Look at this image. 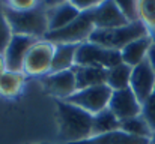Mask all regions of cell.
I'll use <instances>...</instances> for the list:
<instances>
[{
  "label": "cell",
  "instance_id": "obj_1",
  "mask_svg": "<svg viewBox=\"0 0 155 144\" xmlns=\"http://www.w3.org/2000/svg\"><path fill=\"white\" fill-rule=\"evenodd\" d=\"M57 123L59 138L65 144H75L92 137L94 116L83 108L69 104L68 101H57Z\"/></svg>",
  "mask_w": 155,
  "mask_h": 144
},
{
  "label": "cell",
  "instance_id": "obj_2",
  "mask_svg": "<svg viewBox=\"0 0 155 144\" xmlns=\"http://www.w3.org/2000/svg\"><path fill=\"white\" fill-rule=\"evenodd\" d=\"M5 12L12 35H26L39 39L45 38V35L48 33L47 8L42 6L39 2L35 8L27 11L14 9L8 2L5 6Z\"/></svg>",
  "mask_w": 155,
  "mask_h": 144
},
{
  "label": "cell",
  "instance_id": "obj_3",
  "mask_svg": "<svg viewBox=\"0 0 155 144\" xmlns=\"http://www.w3.org/2000/svg\"><path fill=\"white\" fill-rule=\"evenodd\" d=\"M148 36V27L139 20L113 29H95L89 38L91 42L108 50L120 51L133 41Z\"/></svg>",
  "mask_w": 155,
  "mask_h": 144
},
{
  "label": "cell",
  "instance_id": "obj_4",
  "mask_svg": "<svg viewBox=\"0 0 155 144\" xmlns=\"http://www.w3.org/2000/svg\"><path fill=\"white\" fill-rule=\"evenodd\" d=\"M94 30H95V26L92 23V18H91L89 12H81L68 26H65V27H62L59 30L48 32L44 39L54 44V45H59V44L80 45V44L89 41Z\"/></svg>",
  "mask_w": 155,
  "mask_h": 144
},
{
  "label": "cell",
  "instance_id": "obj_5",
  "mask_svg": "<svg viewBox=\"0 0 155 144\" xmlns=\"http://www.w3.org/2000/svg\"><path fill=\"white\" fill-rule=\"evenodd\" d=\"M120 63H124L120 51L108 50L87 41L78 45L74 66H97V68L110 69Z\"/></svg>",
  "mask_w": 155,
  "mask_h": 144
},
{
  "label": "cell",
  "instance_id": "obj_6",
  "mask_svg": "<svg viewBox=\"0 0 155 144\" xmlns=\"http://www.w3.org/2000/svg\"><path fill=\"white\" fill-rule=\"evenodd\" d=\"M111 93H113V90L107 84H101V86L80 89L74 95L69 96L68 99H65V101L83 108L84 111H87V113H91L94 116V114L103 111L105 108H108V102H110Z\"/></svg>",
  "mask_w": 155,
  "mask_h": 144
},
{
  "label": "cell",
  "instance_id": "obj_7",
  "mask_svg": "<svg viewBox=\"0 0 155 144\" xmlns=\"http://www.w3.org/2000/svg\"><path fill=\"white\" fill-rule=\"evenodd\" d=\"M39 39L26 36V35H12L11 41L3 51L6 71L11 72H23L24 69V60L27 57V53Z\"/></svg>",
  "mask_w": 155,
  "mask_h": 144
},
{
  "label": "cell",
  "instance_id": "obj_8",
  "mask_svg": "<svg viewBox=\"0 0 155 144\" xmlns=\"http://www.w3.org/2000/svg\"><path fill=\"white\" fill-rule=\"evenodd\" d=\"M53 54H54V44L45 39L38 41L27 53V57L24 60L23 74H29V75L48 74L51 68Z\"/></svg>",
  "mask_w": 155,
  "mask_h": 144
},
{
  "label": "cell",
  "instance_id": "obj_9",
  "mask_svg": "<svg viewBox=\"0 0 155 144\" xmlns=\"http://www.w3.org/2000/svg\"><path fill=\"white\" fill-rule=\"evenodd\" d=\"M154 86H155V71L152 69L151 63L146 59V60H143L142 63H139L137 66L133 68L130 89L134 92V95L137 96L139 102L143 104L152 96Z\"/></svg>",
  "mask_w": 155,
  "mask_h": 144
},
{
  "label": "cell",
  "instance_id": "obj_10",
  "mask_svg": "<svg viewBox=\"0 0 155 144\" xmlns=\"http://www.w3.org/2000/svg\"><path fill=\"white\" fill-rule=\"evenodd\" d=\"M41 83L50 95L59 98L60 101L68 99L69 96L77 92L75 75L72 69L62 71V72H48L42 75Z\"/></svg>",
  "mask_w": 155,
  "mask_h": 144
},
{
  "label": "cell",
  "instance_id": "obj_11",
  "mask_svg": "<svg viewBox=\"0 0 155 144\" xmlns=\"http://www.w3.org/2000/svg\"><path fill=\"white\" fill-rule=\"evenodd\" d=\"M108 108L120 122L142 114V104L139 102L137 96L134 95V92L130 87L122 90H114L110 98Z\"/></svg>",
  "mask_w": 155,
  "mask_h": 144
},
{
  "label": "cell",
  "instance_id": "obj_12",
  "mask_svg": "<svg viewBox=\"0 0 155 144\" xmlns=\"http://www.w3.org/2000/svg\"><path fill=\"white\" fill-rule=\"evenodd\" d=\"M89 15L95 29H113L130 23L113 0H104L100 6L89 11Z\"/></svg>",
  "mask_w": 155,
  "mask_h": 144
},
{
  "label": "cell",
  "instance_id": "obj_13",
  "mask_svg": "<svg viewBox=\"0 0 155 144\" xmlns=\"http://www.w3.org/2000/svg\"><path fill=\"white\" fill-rule=\"evenodd\" d=\"M81 12L74 8L69 2L68 3H62L59 6H54L47 9V17H48V32L53 30H59L65 26H68L69 23H72Z\"/></svg>",
  "mask_w": 155,
  "mask_h": 144
},
{
  "label": "cell",
  "instance_id": "obj_14",
  "mask_svg": "<svg viewBox=\"0 0 155 144\" xmlns=\"http://www.w3.org/2000/svg\"><path fill=\"white\" fill-rule=\"evenodd\" d=\"M72 71H74V75H75L77 90L105 84L107 69H104V68H97V66H74Z\"/></svg>",
  "mask_w": 155,
  "mask_h": 144
},
{
  "label": "cell",
  "instance_id": "obj_15",
  "mask_svg": "<svg viewBox=\"0 0 155 144\" xmlns=\"http://www.w3.org/2000/svg\"><path fill=\"white\" fill-rule=\"evenodd\" d=\"M75 144H151V138L134 137L124 132L122 129H117L103 135H94L87 140H83Z\"/></svg>",
  "mask_w": 155,
  "mask_h": 144
},
{
  "label": "cell",
  "instance_id": "obj_16",
  "mask_svg": "<svg viewBox=\"0 0 155 144\" xmlns=\"http://www.w3.org/2000/svg\"><path fill=\"white\" fill-rule=\"evenodd\" d=\"M152 47V41L149 36L140 38L137 41H133L131 44H128L125 48L120 50L122 54V62L131 68L137 66L139 63H142L143 60H146L148 57V51Z\"/></svg>",
  "mask_w": 155,
  "mask_h": 144
},
{
  "label": "cell",
  "instance_id": "obj_17",
  "mask_svg": "<svg viewBox=\"0 0 155 144\" xmlns=\"http://www.w3.org/2000/svg\"><path fill=\"white\" fill-rule=\"evenodd\" d=\"M77 50H78V45H72V44L54 45V54H53L50 72H62V71L72 69L75 65Z\"/></svg>",
  "mask_w": 155,
  "mask_h": 144
},
{
  "label": "cell",
  "instance_id": "obj_18",
  "mask_svg": "<svg viewBox=\"0 0 155 144\" xmlns=\"http://www.w3.org/2000/svg\"><path fill=\"white\" fill-rule=\"evenodd\" d=\"M120 129V120L113 114L110 108H105L103 111L94 114L92 119V137L94 135H103L107 132H113Z\"/></svg>",
  "mask_w": 155,
  "mask_h": 144
},
{
  "label": "cell",
  "instance_id": "obj_19",
  "mask_svg": "<svg viewBox=\"0 0 155 144\" xmlns=\"http://www.w3.org/2000/svg\"><path fill=\"white\" fill-rule=\"evenodd\" d=\"M131 72H133V68L125 65V63H120L114 68H110V69H107V74H105V84L113 92L127 89V87H130Z\"/></svg>",
  "mask_w": 155,
  "mask_h": 144
},
{
  "label": "cell",
  "instance_id": "obj_20",
  "mask_svg": "<svg viewBox=\"0 0 155 144\" xmlns=\"http://www.w3.org/2000/svg\"><path fill=\"white\" fill-rule=\"evenodd\" d=\"M120 129L130 135H134V137H142V138H151L154 134L149 128V125L146 123V120L140 116H136V117H131V119H127V120H122L120 122Z\"/></svg>",
  "mask_w": 155,
  "mask_h": 144
},
{
  "label": "cell",
  "instance_id": "obj_21",
  "mask_svg": "<svg viewBox=\"0 0 155 144\" xmlns=\"http://www.w3.org/2000/svg\"><path fill=\"white\" fill-rule=\"evenodd\" d=\"M23 72L5 71L0 75V93L5 96H14L21 90L23 86Z\"/></svg>",
  "mask_w": 155,
  "mask_h": 144
},
{
  "label": "cell",
  "instance_id": "obj_22",
  "mask_svg": "<svg viewBox=\"0 0 155 144\" xmlns=\"http://www.w3.org/2000/svg\"><path fill=\"white\" fill-rule=\"evenodd\" d=\"M8 0H0V53L3 54L5 48L8 45V42L12 38V32L6 18V12H5V6H6Z\"/></svg>",
  "mask_w": 155,
  "mask_h": 144
},
{
  "label": "cell",
  "instance_id": "obj_23",
  "mask_svg": "<svg viewBox=\"0 0 155 144\" xmlns=\"http://www.w3.org/2000/svg\"><path fill=\"white\" fill-rule=\"evenodd\" d=\"M139 14L142 17V23L155 30V0H140Z\"/></svg>",
  "mask_w": 155,
  "mask_h": 144
},
{
  "label": "cell",
  "instance_id": "obj_24",
  "mask_svg": "<svg viewBox=\"0 0 155 144\" xmlns=\"http://www.w3.org/2000/svg\"><path fill=\"white\" fill-rule=\"evenodd\" d=\"M116 6L120 9V12L125 15V18L133 23L139 21V2L137 0H113Z\"/></svg>",
  "mask_w": 155,
  "mask_h": 144
},
{
  "label": "cell",
  "instance_id": "obj_25",
  "mask_svg": "<svg viewBox=\"0 0 155 144\" xmlns=\"http://www.w3.org/2000/svg\"><path fill=\"white\" fill-rule=\"evenodd\" d=\"M142 117L149 125L152 134H155V96L152 95L146 102L142 104Z\"/></svg>",
  "mask_w": 155,
  "mask_h": 144
},
{
  "label": "cell",
  "instance_id": "obj_26",
  "mask_svg": "<svg viewBox=\"0 0 155 144\" xmlns=\"http://www.w3.org/2000/svg\"><path fill=\"white\" fill-rule=\"evenodd\" d=\"M104 0H71L69 3L77 8L80 12H89L92 9H95L97 6H100Z\"/></svg>",
  "mask_w": 155,
  "mask_h": 144
},
{
  "label": "cell",
  "instance_id": "obj_27",
  "mask_svg": "<svg viewBox=\"0 0 155 144\" xmlns=\"http://www.w3.org/2000/svg\"><path fill=\"white\" fill-rule=\"evenodd\" d=\"M9 5L18 11H27L38 5V0H9Z\"/></svg>",
  "mask_w": 155,
  "mask_h": 144
},
{
  "label": "cell",
  "instance_id": "obj_28",
  "mask_svg": "<svg viewBox=\"0 0 155 144\" xmlns=\"http://www.w3.org/2000/svg\"><path fill=\"white\" fill-rule=\"evenodd\" d=\"M42 6H45L47 9H50V8H54V6H59V5H62V3H68V2H71V0H38Z\"/></svg>",
  "mask_w": 155,
  "mask_h": 144
},
{
  "label": "cell",
  "instance_id": "obj_29",
  "mask_svg": "<svg viewBox=\"0 0 155 144\" xmlns=\"http://www.w3.org/2000/svg\"><path fill=\"white\" fill-rule=\"evenodd\" d=\"M148 62L151 63V66H152V69L155 71V45H152V47L149 48V51H148Z\"/></svg>",
  "mask_w": 155,
  "mask_h": 144
},
{
  "label": "cell",
  "instance_id": "obj_30",
  "mask_svg": "<svg viewBox=\"0 0 155 144\" xmlns=\"http://www.w3.org/2000/svg\"><path fill=\"white\" fill-rule=\"evenodd\" d=\"M5 71H6V63H5V57H3V54L0 53V75H2Z\"/></svg>",
  "mask_w": 155,
  "mask_h": 144
},
{
  "label": "cell",
  "instance_id": "obj_31",
  "mask_svg": "<svg viewBox=\"0 0 155 144\" xmlns=\"http://www.w3.org/2000/svg\"><path fill=\"white\" fill-rule=\"evenodd\" d=\"M151 144H155V134L151 137Z\"/></svg>",
  "mask_w": 155,
  "mask_h": 144
},
{
  "label": "cell",
  "instance_id": "obj_32",
  "mask_svg": "<svg viewBox=\"0 0 155 144\" xmlns=\"http://www.w3.org/2000/svg\"><path fill=\"white\" fill-rule=\"evenodd\" d=\"M152 95H154V96H155V86H154V93H152Z\"/></svg>",
  "mask_w": 155,
  "mask_h": 144
},
{
  "label": "cell",
  "instance_id": "obj_33",
  "mask_svg": "<svg viewBox=\"0 0 155 144\" xmlns=\"http://www.w3.org/2000/svg\"><path fill=\"white\" fill-rule=\"evenodd\" d=\"M8 2H9V0H8Z\"/></svg>",
  "mask_w": 155,
  "mask_h": 144
}]
</instances>
